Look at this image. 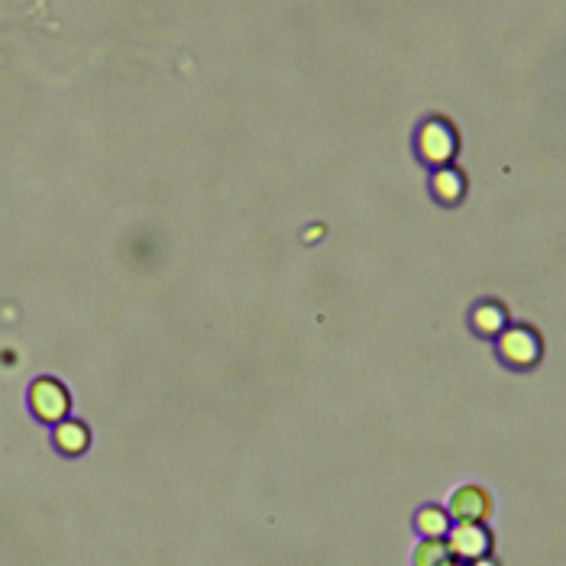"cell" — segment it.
I'll list each match as a JSON object with an SVG mask.
<instances>
[{
  "instance_id": "6da1fadb",
  "label": "cell",
  "mask_w": 566,
  "mask_h": 566,
  "mask_svg": "<svg viewBox=\"0 0 566 566\" xmlns=\"http://www.w3.org/2000/svg\"><path fill=\"white\" fill-rule=\"evenodd\" d=\"M30 408H33V414L39 421L59 424V421H65L68 408H72V398H68L62 382L43 376V379H36L33 389H30Z\"/></svg>"
},
{
  "instance_id": "7a4b0ae2",
  "label": "cell",
  "mask_w": 566,
  "mask_h": 566,
  "mask_svg": "<svg viewBox=\"0 0 566 566\" xmlns=\"http://www.w3.org/2000/svg\"><path fill=\"white\" fill-rule=\"evenodd\" d=\"M447 544H450V554L453 560H466L473 563L479 557H489L492 550V534L482 528V524H457L453 531H447Z\"/></svg>"
},
{
  "instance_id": "8fae6325",
  "label": "cell",
  "mask_w": 566,
  "mask_h": 566,
  "mask_svg": "<svg viewBox=\"0 0 566 566\" xmlns=\"http://www.w3.org/2000/svg\"><path fill=\"white\" fill-rule=\"evenodd\" d=\"M473 566H495V563L489 557H479V560H473Z\"/></svg>"
},
{
  "instance_id": "30bf717a",
  "label": "cell",
  "mask_w": 566,
  "mask_h": 566,
  "mask_svg": "<svg viewBox=\"0 0 566 566\" xmlns=\"http://www.w3.org/2000/svg\"><path fill=\"white\" fill-rule=\"evenodd\" d=\"M476 330H482V334H499L502 324H505V311L499 305H482L473 317Z\"/></svg>"
},
{
  "instance_id": "7c38bea8",
  "label": "cell",
  "mask_w": 566,
  "mask_h": 566,
  "mask_svg": "<svg viewBox=\"0 0 566 566\" xmlns=\"http://www.w3.org/2000/svg\"><path fill=\"white\" fill-rule=\"evenodd\" d=\"M447 566H466V563H457V560H450Z\"/></svg>"
},
{
  "instance_id": "3957f363",
  "label": "cell",
  "mask_w": 566,
  "mask_h": 566,
  "mask_svg": "<svg viewBox=\"0 0 566 566\" xmlns=\"http://www.w3.org/2000/svg\"><path fill=\"white\" fill-rule=\"evenodd\" d=\"M492 515V495L482 486H463L450 499V518L457 524H482Z\"/></svg>"
},
{
  "instance_id": "52a82bcc",
  "label": "cell",
  "mask_w": 566,
  "mask_h": 566,
  "mask_svg": "<svg viewBox=\"0 0 566 566\" xmlns=\"http://www.w3.org/2000/svg\"><path fill=\"white\" fill-rule=\"evenodd\" d=\"M453 560L447 537H424V544L414 550V566H447Z\"/></svg>"
},
{
  "instance_id": "5b68a950",
  "label": "cell",
  "mask_w": 566,
  "mask_h": 566,
  "mask_svg": "<svg viewBox=\"0 0 566 566\" xmlns=\"http://www.w3.org/2000/svg\"><path fill=\"white\" fill-rule=\"evenodd\" d=\"M418 149L427 162L444 165V162H450L453 153H457V133H453L450 123H444V120H431L418 136Z\"/></svg>"
},
{
  "instance_id": "8992f818",
  "label": "cell",
  "mask_w": 566,
  "mask_h": 566,
  "mask_svg": "<svg viewBox=\"0 0 566 566\" xmlns=\"http://www.w3.org/2000/svg\"><path fill=\"white\" fill-rule=\"evenodd\" d=\"M88 427L81 421H59V427H55V447H59L65 457H78V453L88 450Z\"/></svg>"
},
{
  "instance_id": "277c9868",
  "label": "cell",
  "mask_w": 566,
  "mask_h": 566,
  "mask_svg": "<svg viewBox=\"0 0 566 566\" xmlns=\"http://www.w3.org/2000/svg\"><path fill=\"white\" fill-rule=\"evenodd\" d=\"M499 353L508 366H534L537 356H541V340L528 327H512L502 334Z\"/></svg>"
},
{
  "instance_id": "ba28073f",
  "label": "cell",
  "mask_w": 566,
  "mask_h": 566,
  "mask_svg": "<svg viewBox=\"0 0 566 566\" xmlns=\"http://www.w3.org/2000/svg\"><path fill=\"white\" fill-rule=\"evenodd\" d=\"M450 512H444V508H437V505H427L418 512V518H414V528H418L424 537H447L450 531Z\"/></svg>"
},
{
  "instance_id": "9c48e42d",
  "label": "cell",
  "mask_w": 566,
  "mask_h": 566,
  "mask_svg": "<svg viewBox=\"0 0 566 566\" xmlns=\"http://www.w3.org/2000/svg\"><path fill=\"white\" fill-rule=\"evenodd\" d=\"M434 195L440 201H457L463 195V175L460 172H450V169H440L434 175Z\"/></svg>"
}]
</instances>
